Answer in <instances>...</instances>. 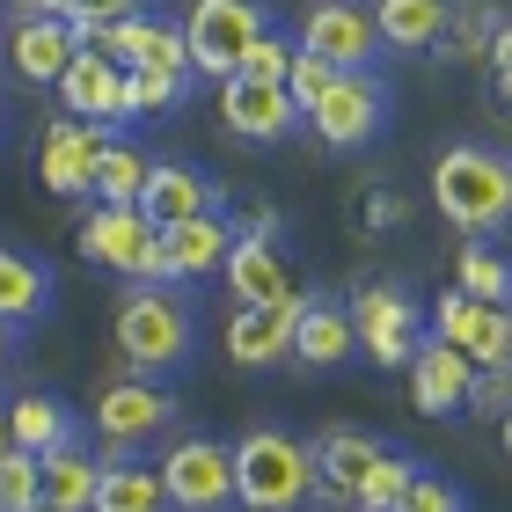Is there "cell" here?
<instances>
[{
  "mask_svg": "<svg viewBox=\"0 0 512 512\" xmlns=\"http://www.w3.org/2000/svg\"><path fill=\"white\" fill-rule=\"evenodd\" d=\"M461 410L498 417V425H505V417H512V366H483V374L469 381V403H461Z\"/></svg>",
  "mask_w": 512,
  "mask_h": 512,
  "instance_id": "obj_35",
  "label": "cell"
},
{
  "mask_svg": "<svg viewBox=\"0 0 512 512\" xmlns=\"http://www.w3.org/2000/svg\"><path fill=\"white\" fill-rule=\"evenodd\" d=\"M300 118L330 139V147H366L388 125V81L381 74H337L322 88V103H308Z\"/></svg>",
  "mask_w": 512,
  "mask_h": 512,
  "instance_id": "obj_8",
  "label": "cell"
},
{
  "mask_svg": "<svg viewBox=\"0 0 512 512\" xmlns=\"http://www.w3.org/2000/svg\"><path fill=\"white\" fill-rule=\"evenodd\" d=\"M469 381H476V366L461 359L454 344H439V337L417 344V359H410V395H417V410H425V417H454L461 403H469Z\"/></svg>",
  "mask_w": 512,
  "mask_h": 512,
  "instance_id": "obj_19",
  "label": "cell"
},
{
  "mask_svg": "<svg viewBox=\"0 0 512 512\" xmlns=\"http://www.w3.org/2000/svg\"><path fill=\"white\" fill-rule=\"evenodd\" d=\"M81 256L103 271L132 278V286H169V256H161V227L139 205H96L81 220Z\"/></svg>",
  "mask_w": 512,
  "mask_h": 512,
  "instance_id": "obj_4",
  "label": "cell"
},
{
  "mask_svg": "<svg viewBox=\"0 0 512 512\" xmlns=\"http://www.w3.org/2000/svg\"><path fill=\"white\" fill-rule=\"evenodd\" d=\"M44 300H52V271L22 249H0V322L22 330V322L44 315Z\"/></svg>",
  "mask_w": 512,
  "mask_h": 512,
  "instance_id": "obj_25",
  "label": "cell"
},
{
  "mask_svg": "<svg viewBox=\"0 0 512 512\" xmlns=\"http://www.w3.org/2000/svg\"><path fill=\"white\" fill-rule=\"evenodd\" d=\"M395 220H403V198H395V191H374V198H366V227H395Z\"/></svg>",
  "mask_w": 512,
  "mask_h": 512,
  "instance_id": "obj_38",
  "label": "cell"
},
{
  "mask_svg": "<svg viewBox=\"0 0 512 512\" xmlns=\"http://www.w3.org/2000/svg\"><path fill=\"white\" fill-rule=\"evenodd\" d=\"M410 476H417V461H403V454H381L374 469L359 476L352 505H359V512H395V505H403V491H410Z\"/></svg>",
  "mask_w": 512,
  "mask_h": 512,
  "instance_id": "obj_31",
  "label": "cell"
},
{
  "mask_svg": "<svg viewBox=\"0 0 512 512\" xmlns=\"http://www.w3.org/2000/svg\"><path fill=\"white\" fill-rule=\"evenodd\" d=\"M300 52L330 59L337 74H374V59H381L374 8H359V0H315L308 22H300Z\"/></svg>",
  "mask_w": 512,
  "mask_h": 512,
  "instance_id": "obj_7",
  "label": "cell"
},
{
  "mask_svg": "<svg viewBox=\"0 0 512 512\" xmlns=\"http://www.w3.org/2000/svg\"><path fill=\"white\" fill-rule=\"evenodd\" d=\"M52 88H59L66 118H81V125H110V118H125V66H118V59H103L96 44H81L74 66H66Z\"/></svg>",
  "mask_w": 512,
  "mask_h": 512,
  "instance_id": "obj_13",
  "label": "cell"
},
{
  "mask_svg": "<svg viewBox=\"0 0 512 512\" xmlns=\"http://www.w3.org/2000/svg\"><path fill=\"white\" fill-rule=\"evenodd\" d=\"M88 8H96V22H132L139 0H88Z\"/></svg>",
  "mask_w": 512,
  "mask_h": 512,
  "instance_id": "obj_40",
  "label": "cell"
},
{
  "mask_svg": "<svg viewBox=\"0 0 512 512\" xmlns=\"http://www.w3.org/2000/svg\"><path fill=\"white\" fill-rule=\"evenodd\" d=\"M308 300V293H300ZM300 300H286V308H235V322H227V359L235 366H271V359H293V322H300Z\"/></svg>",
  "mask_w": 512,
  "mask_h": 512,
  "instance_id": "obj_20",
  "label": "cell"
},
{
  "mask_svg": "<svg viewBox=\"0 0 512 512\" xmlns=\"http://www.w3.org/2000/svg\"><path fill=\"white\" fill-rule=\"evenodd\" d=\"M110 147V132L103 125H81V118H59L52 132H44V147H37V183L52 198H88L96 191V161Z\"/></svg>",
  "mask_w": 512,
  "mask_h": 512,
  "instance_id": "obj_12",
  "label": "cell"
},
{
  "mask_svg": "<svg viewBox=\"0 0 512 512\" xmlns=\"http://www.w3.org/2000/svg\"><path fill=\"white\" fill-rule=\"evenodd\" d=\"M8 344H15V330H8V322H0V366H8Z\"/></svg>",
  "mask_w": 512,
  "mask_h": 512,
  "instance_id": "obj_42",
  "label": "cell"
},
{
  "mask_svg": "<svg viewBox=\"0 0 512 512\" xmlns=\"http://www.w3.org/2000/svg\"><path fill=\"white\" fill-rule=\"evenodd\" d=\"M8 439H15V454H52V447H66L74 439V417H66V403L59 395H15L8 403Z\"/></svg>",
  "mask_w": 512,
  "mask_h": 512,
  "instance_id": "obj_24",
  "label": "cell"
},
{
  "mask_svg": "<svg viewBox=\"0 0 512 512\" xmlns=\"http://www.w3.org/2000/svg\"><path fill=\"white\" fill-rule=\"evenodd\" d=\"M498 103H505V110H512V81H498Z\"/></svg>",
  "mask_w": 512,
  "mask_h": 512,
  "instance_id": "obj_43",
  "label": "cell"
},
{
  "mask_svg": "<svg viewBox=\"0 0 512 512\" xmlns=\"http://www.w3.org/2000/svg\"><path fill=\"white\" fill-rule=\"evenodd\" d=\"M483 59H491L498 81H512V22H498V37H491V52H483Z\"/></svg>",
  "mask_w": 512,
  "mask_h": 512,
  "instance_id": "obj_39",
  "label": "cell"
},
{
  "mask_svg": "<svg viewBox=\"0 0 512 512\" xmlns=\"http://www.w3.org/2000/svg\"><path fill=\"white\" fill-rule=\"evenodd\" d=\"M235 249V227L220 213L205 220H183V227H161V256H169V278H213Z\"/></svg>",
  "mask_w": 512,
  "mask_h": 512,
  "instance_id": "obj_21",
  "label": "cell"
},
{
  "mask_svg": "<svg viewBox=\"0 0 512 512\" xmlns=\"http://www.w3.org/2000/svg\"><path fill=\"white\" fill-rule=\"evenodd\" d=\"M352 352H359L352 315H344L337 300H300V322H293V359H300V366H344Z\"/></svg>",
  "mask_w": 512,
  "mask_h": 512,
  "instance_id": "obj_22",
  "label": "cell"
},
{
  "mask_svg": "<svg viewBox=\"0 0 512 512\" xmlns=\"http://www.w3.org/2000/svg\"><path fill=\"white\" fill-rule=\"evenodd\" d=\"M81 37L66 30L59 15H37V22H15V74L22 81H59L66 66H74Z\"/></svg>",
  "mask_w": 512,
  "mask_h": 512,
  "instance_id": "obj_23",
  "label": "cell"
},
{
  "mask_svg": "<svg viewBox=\"0 0 512 512\" xmlns=\"http://www.w3.org/2000/svg\"><path fill=\"white\" fill-rule=\"evenodd\" d=\"M439 37H447V52H454V59H483V52H491V37H498L491 0H461V8H447Z\"/></svg>",
  "mask_w": 512,
  "mask_h": 512,
  "instance_id": "obj_29",
  "label": "cell"
},
{
  "mask_svg": "<svg viewBox=\"0 0 512 512\" xmlns=\"http://www.w3.org/2000/svg\"><path fill=\"white\" fill-rule=\"evenodd\" d=\"M388 447L374 432H322L315 447H308V461H315V498L322 505H352V491H359V476L374 469Z\"/></svg>",
  "mask_w": 512,
  "mask_h": 512,
  "instance_id": "obj_17",
  "label": "cell"
},
{
  "mask_svg": "<svg viewBox=\"0 0 512 512\" xmlns=\"http://www.w3.org/2000/svg\"><path fill=\"white\" fill-rule=\"evenodd\" d=\"M154 476H161V498L176 512H227L235 505V454L220 439H176Z\"/></svg>",
  "mask_w": 512,
  "mask_h": 512,
  "instance_id": "obj_6",
  "label": "cell"
},
{
  "mask_svg": "<svg viewBox=\"0 0 512 512\" xmlns=\"http://www.w3.org/2000/svg\"><path fill=\"white\" fill-rule=\"evenodd\" d=\"M505 454H512V417H505Z\"/></svg>",
  "mask_w": 512,
  "mask_h": 512,
  "instance_id": "obj_44",
  "label": "cell"
},
{
  "mask_svg": "<svg viewBox=\"0 0 512 512\" xmlns=\"http://www.w3.org/2000/svg\"><path fill=\"white\" fill-rule=\"evenodd\" d=\"M454 293L483 300V308H512V264L491 249H461V286Z\"/></svg>",
  "mask_w": 512,
  "mask_h": 512,
  "instance_id": "obj_30",
  "label": "cell"
},
{
  "mask_svg": "<svg viewBox=\"0 0 512 512\" xmlns=\"http://www.w3.org/2000/svg\"><path fill=\"white\" fill-rule=\"evenodd\" d=\"M286 66H293V44H286V37H278V30H264V37H256V44H249V59H242V74H249V81H278V88H286Z\"/></svg>",
  "mask_w": 512,
  "mask_h": 512,
  "instance_id": "obj_37",
  "label": "cell"
},
{
  "mask_svg": "<svg viewBox=\"0 0 512 512\" xmlns=\"http://www.w3.org/2000/svg\"><path fill=\"white\" fill-rule=\"evenodd\" d=\"M432 205L461 235H498L512 220V161L491 147H447L432 161Z\"/></svg>",
  "mask_w": 512,
  "mask_h": 512,
  "instance_id": "obj_2",
  "label": "cell"
},
{
  "mask_svg": "<svg viewBox=\"0 0 512 512\" xmlns=\"http://www.w3.org/2000/svg\"><path fill=\"white\" fill-rule=\"evenodd\" d=\"M220 278H227V293H235L242 308H286V300H300L293 271H286V256H278L271 242H242V235H235V249H227Z\"/></svg>",
  "mask_w": 512,
  "mask_h": 512,
  "instance_id": "obj_16",
  "label": "cell"
},
{
  "mask_svg": "<svg viewBox=\"0 0 512 512\" xmlns=\"http://www.w3.org/2000/svg\"><path fill=\"white\" fill-rule=\"evenodd\" d=\"M0 512H37V454L0 461Z\"/></svg>",
  "mask_w": 512,
  "mask_h": 512,
  "instance_id": "obj_36",
  "label": "cell"
},
{
  "mask_svg": "<svg viewBox=\"0 0 512 512\" xmlns=\"http://www.w3.org/2000/svg\"><path fill=\"white\" fill-rule=\"evenodd\" d=\"M220 125L242 132V139H286V132L300 125V110H293V96H286L278 81L235 74V81H220Z\"/></svg>",
  "mask_w": 512,
  "mask_h": 512,
  "instance_id": "obj_15",
  "label": "cell"
},
{
  "mask_svg": "<svg viewBox=\"0 0 512 512\" xmlns=\"http://www.w3.org/2000/svg\"><path fill=\"white\" fill-rule=\"evenodd\" d=\"M439 22H447V0H374V30H381V52H432L439 44Z\"/></svg>",
  "mask_w": 512,
  "mask_h": 512,
  "instance_id": "obj_26",
  "label": "cell"
},
{
  "mask_svg": "<svg viewBox=\"0 0 512 512\" xmlns=\"http://www.w3.org/2000/svg\"><path fill=\"white\" fill-rule=\"evenodd\" d=\"M183 74H125V118H154V110H176Z\"/></svg>",
  "mask_w": 512,
  "mask_h": 512,
  "instance_id": "obj_32",
  "label": "cell"
},
{
  "mask_svg": "<svg viewBox=\"0 0 512 512\" xmlns=\"http://www.w3.org/2000/svg\"><path fill=\"white\" fill-rule=\"evenodd\" d=\"M235 454V505L242 512H300L315 505V461L293 432H249Z\"/></svg>",
  "mask_w": 512,
  "mask_h": 512,
  "instance_id": "obj_3",
  "label": "cell"
},
{
  "mask_svg": "<svg viewBox=\"0 0 512 512\" xmlns=\"http://www.w3.org/2000/svg\"><path fill=\"white\" fill-rule=\"evenodd\" d=\"M96 512H169V498H161V476L147 461H103Z\"/></svg>",
  "mask_w": 512,
  "mask_h": 512,
  "instance_id": "obj_27",
  "label": "cell"
},
{
  "mask_svg": "<svg viewBox=\"0 0 512 512\" xmlns=\"http://www.w3.org/2000/svg\"><path fill=\"white\" fill-rule=\"evenodd\" d=\"M139 191H147V154L110 139L96 161V205H139Z\"/></svg>",
  "mask_w": 512,
  "mask_h": 512,
  "instance_id": "obj_28",
  "label": "cell"
},
{
  "mask_svg": "<svg viewBox=\"0 0 512 512\" xmlns=\"http://www.w3.org/2000/svg\"><path fill=\"white\" fill-rule=\"evenodd\" d=\"M15 454V439H8V410H0V461H8Z\"/></svg>",
  "mask_w": 512,
  "mask_h": 512,
  "instance_id": "obj_41",
  "label": "cell"
},
{
  "mask_svg": "<svg viewBox=\"0 0 512 512\" xmlns=\"http://www.w3.org/2000/svg\"><path fill=\"white\" fill-rule=\"evenodd\" d=\"M139 213L154 227H183V220H205L220 213V183L183 169V161H147V191H139Z\"/></svg>",
  "mask_w": 512,
  "mask_h": 512,
  "instance_id": "obj_14",
  "label": "cell"
},
{
  "mask_svg": "<svg viewBox=\"0 0 512 512\" xmlns=\"http://www.w3.org/2000/svg\"><path fill=\"white\" fill-rule=\"evenodd\" d=\"M271 22L256 0H191V22H183V59H191V74L205 81H235L249 44L264 37Z\"/></svg>",
  "mask_w": 512,
  "mask_h": 512,
  "instance_id": "obj_5",
  "label": "cell"
},
{
  "mask_svg": "<svg viewBox=\"0 0 512 512\" xmlns=\"http://www.w3.org/2000/svg\"><path fill=\"white\" fill-rule=\"evenodd\" d=\"M96 476H103V461L81 439L37 454V512H96Z\"/></svg>",
  "mask_w": 512,
  "mask_h": 512,
  "instance_id": "obj_18",
  "label": "cell"
},
{
  "mask_svg": "<svg viewBox=\"0 0 512 512\" xmlns=\"http://www.w3.org/2000/svg\"><path fill=\"white\" fill-rule=\"evenodd\" d=\"M432 337L454 344L476 374L483 366H512V308H483V300H469V293H447L432 308Z\"/></svg>",
  "mask_w": 512,
  "mask_h": 512,
  "instance_id": "obj_10",
  "label": "cell"
},
{
  "mask_svg": "<svg viewBox=\"0 0 512 512\" xmlns=\"http://www.w3.org/2000/svg\"><path fill=\"white\" fill-rule=\"evenodd\" d=\"M110 337H118V359L132 366V374L154 381V374H176V366L191 359L198 315H191V300L169 293V286H132V293L118 300V322H110Z\"/></svg>",
  "mask_w": 512,
  "mask_h": 512,
  "instance_id": "obj_1",
  "label": "cell"
},
{
  "mask_svg": "<svg viewBox=\"0 0 512 512\" xmlns=\"http://www.w3.org/2000/svg\"><path fill=\"white\" fill-rule=\"evenodd\" d=\"M337 81V66L330 59H315V52H300L293 44V66H286V96H293V110H308V103H322V88Z\"/></svg>",
  "mask_w": 512,
  "mask_h": 512,
  "instance_id": "obj_33",
  "label": "cell"
},
{
  "mask_svg": "<svg viewBox=\"0 0 512 512\" xmlns=\"http://www.w3.org/2000/svg\"><path fill=\"white\" fill-rule=\"evenodd\" d=\"M395 512H469V505H461V483L432 476V469H417V476H410V491H403V505H395Z\"/></svg>",
  "mask_w": 512,
  "mask_h": 512,
  "instance_id": "obj_34",
  "label": "cell"
},
{
  "mask_svg": "<svg viewBox=\"0 0 512 512\" xmlns=\"http://www.w3.org/2000/svg\"><path fill=\"white\" fill-rule=\"evenodd\" d=\"M176 417V403H169V388L161 381H110L103 395H96V432L110 439V461H132V447L139 439H154L161 425Z\"/></svg>",
  "mask_w": 512,
  "mask_h": 512,
  "instance_id": "obj_11",
  "label": "cell"
},
{
  "mask_svg": "<svg viewBox=\"0 0 512 512\" xmlns=\"http://www.w3.org/2000/svg\"><path fill=\"white\" fill-rule=\"evenodd\" d=\"M344 315H352L359 352L381 359V366H410L417 344H425V322H417V308H410L395 286H359V300H352Z\"/></svg>",
  "mask_w": 512,
  "mask_h": 512,
  "instance_id": "obj_9",
  "label": "cell"
}]
</instances>
